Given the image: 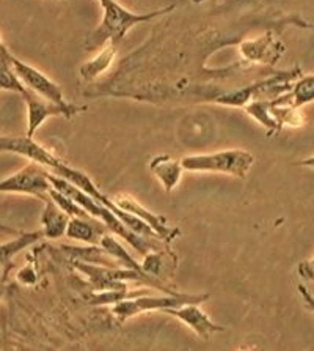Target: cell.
<instances>
[{"instance_id": "cell-1", "label": "cell", "mask_w": 314, "mask_h": 351, "mask_svg": "<svg viewBox=\"0 0 314 351\" xmlns=\"http://www.w3.org/2000/svg\"><path fill=\"white\" fill-rule=\"evenodd\" d=\"M99 3L103 7V19H101L98 27L87 36L83 45L85 49L90 52L99 51L110 41L118 45L127 35V32L134 29L135 25L150 23L159 16L172 13L176 8V5H170V7L153 10L148 13H135L125 8L116 0H99Z\"/></svg>"}, {"instance_id": "cell-2", "label": "cell", "mask_w": 314, "mask_h": 351, "mask_svg": "<svg viewBox=\"0 0 314 351\" xmlns=\"http://www.w3.org/2000/svg\"><path fill=\"white\" fill-rule=\"evenodd\" d=\"M187 172H217L246 178L254 164V156L246 150H223L209 155H192L181 159Z\"/></svg>"}, {"instance_id": "cell-3", "label": "cell", "mask_w": 314, "mask_h": 351, "mask_svg": "<svg viewBox=\"0 0 314 351\" xmlns=\"http://www.w3.org/2000/svg\"><path fill=\"white\" fill-rule=\"evenodd\" d=\"M209 295H161L154 296L143 295L134 298V300H127L123 302H118L112 307V313L116 317V320L126 322L129 318L138 315V313L153 312V311H167V309H178L181 306L185 304H201L205 302Z\"/></svg>"}, {"instance_id": "cell-4", "label": "cell", "mask_w": 314, "mask_h": 351, "mask_svg": "<svg viewBox=\"0 0 314 351\" xmlns=\"http://www.w3.org/2000/svg\"><path fill=\"white\" fill-rule=\"evenodd\" d=\"M51 172L38 162L30 161L19 172L0 182V194H25L46 202L49 199Z\"/></svg>"}, {"instance_id": "cell-5", "label": "cell", "mask_w": 314, "mask_h": 351, "mask_svg": "<svg viewBox=\"0 0 314 351\" xmlns=\"http://www.w3.org/2000/svg\"><path fill=\"white\" fill-rule=\"evenodd\" d=\"M23 98L25 101V106H27V137H30V139H34L35 132L40 130V126L52 117L63 115L66 119H73V117L87 109V106H77L69 103V101L66 104H55L52 101L38 97L30 90H25Z\"/></svg>"}, {"instance_id": "cell-6", "label": "cell", "mask_w": 314, "mask_h": 351, "mask_svg": "<svg viewBox=\"0 0 314 351\" xmlns=\"http://www.w3.org/2000/svg\"><path fill=\"white\" fill-rule=\"evenodd\" d=\"M12 63L16 74L21 79V82L24 84V87L34 92L38 97L44 98L47 101H52L55 104H66L68 101L63 97V90L60 85L52 81L49 76H46L44 73L36 70L35 66L29 65L23 60H19L18 57L12 54Z\"/></svg>"}, {"instance_id": "cell-7", "label": "cell", "mask_w": 314, "mask_h": 351, "mask_svg": "<svg viewBox=\"0 0 314 351\" xmlns=\"http://www.w3.org/2000/svg\"><path fill=\"white\" fill-rule=\"evenodd\" d=\"M114 202L120 206L121 210L129 213L132 216H135L137 219H140L142 222H145L148 227H151L153 230L157 233V237L163 239V241H172V239H174V237H178L181 233L176 227L168 226L167 217L146 210L145 206H142L135 199H132L131 195H126V194L118 195L115 197Z\"/></svg>"}, {"instance_id": "cell-8", "label": "cell", "mask_w": 314, "mask_h": 351, "mask_svg": "<svg viewBox=\"0 0 314 351\" xmlns=\"http://www.w3.org/2000/svg\"><path fill=\"white\" fill-rule=\"evenodd\" d=\"M163 313L178 318V320L187 324V326L194 329L203 340H209L212 334L225 331V328L212 322L211 318L200 309V304H185L178 307V309L163 311Z\"/></svg>"}, {"instance_id": "cell-9", "label": "cell", "mask_w": 314, "mask_h": 351, "mask_svg": "<svg viewBox=\"0 0 314 351\" xmlns=\"http://www.w3.org/2000/svg\"><path fill=\"white\" fill-rule=\"evenodd\" d=\"M241 52L248 60L274 63L283 56L285 46L278 40L272 38V35L267 34L253 41L242 43Z\"/></svg>"}, {"instance_id": "cell-10", "label": "cell", "mask_w": 314, "mask_h": 351, "mask_svg": "<svg viewBox=\"0 0 314 351\" xmlns=\"http://www.w3.org/2000/svg\"><path fill=\"white\" fill-rule=\"evenodd\" d=\"M109 233L107 227L98 219H82V217H71L66 228V237L71 239H79L90 244L99 246L101 238Z\"/></svg>"}, {"instance_id": "cell-11", "label": "cell", "mask_w": 314, "mask_h": 351, "mask_svg": "<svg viewBox=\"0 0 314 351\" xmlns=\"http://www.w3.org/2000/svg\"><path fill=\"white\" fill-rule=\"evenodd\" d=\"M150 170L156 175V178L162 183L165 193H172L183 177V164L178 159L170 158L168 155H159L150 162Z\"/></svg>"}, {"instance_id": "cell-12", "label": "cell", "mask_w": 314, "mask_h": 351, "mask_svg": "<svg viewBox=\"0 0 314 351\" xmlns=\"http://www.w3.org/2000/svg\"><path fill=\"white\" fill-rule=\"evenodd\" d=\"M69 219H71V217H69L62 208H58L55 202L49 197V199L44 202V210H42L41 215V224L44 238L57 239L66 235Z\"/></svg>"}, {"instance_id": "cell-13", "label": "cell", "mask_w": 314, "mask_h": 351, "mask_svg": "<svg viewBox=\"0 0 314 351\" xmlns=\"http://www.w3.org/2000/svg\"><path fill=\"white\" fill-rule=\"evenodd\" d=\"M116 46H118L116 43H112V41L107 43V45H104L103 47H101V49L98 51V54H96L92 60L83 63V65L81 66V70H79L83 81L92 82L96 77H99L101 74H104L109 70L116 57Z\"/></svg>"}, {"instance_id": "cell-14", "label": "cell", "mask_w": 314, "mask_h": 351, "mask_svg": "<svg viewBox=\"0 0 314 351\" xmlns=\"http://www.w3.org/2000/svg\"><path fill=\"white\" fill-rule=\"evenodd\" d=\"M42 238H44L42 230L29 232V233H21L18 238L12 239V241L0 244V268L7 267V265L12 263L13 257H16L19 252H23L24 249L31 246V244L38 243Z\"/></svg>"}, {"instance_id": "cell-15", "label": "cell", "mask_w": 314, "mask_h": 351, "mask_svg": "<svg viewBox=\"0 0 314 351\" xmlns=\"http://www.w3.org/2000/svg\"><path fill=\"white\" fill-rule=\"evenodd\" d=\"M65 254H68L73 260L83 263L101 265V267L120 268V265L114 258L109 257L99 246H88V247H73V246H62Z\"/></svg>"}, {"instance_id": "cell-16", "label": "cell", "mask_w": 314, "mask_h": 351, "mask_svg": "<svg viewBox=\"0 0 314 351\" xmlns=\"http://www.w3.org/2000/svg\"><path fill=\"white\" fill-rule=\"evenodd\" d=\"M99 247L103 249V251L107 254L109 257L114 258L121 268H127V269H134V271H140V273H145L142 265L138 263L137 260L132 257V255L127 252L126 249L121 246V244L116 241L114 237L109 235V233H105V235L101 238Z\"/></svg>"}, {"instance_id": "cell-17", "label": "cell", "mask_w": 314, "mask_h": 351, "mask_svg": "<svg viewBox=\"0 0 314 351\" xmlns=\"http://www.w3.org/2000/svg\"><path fill=\"white\" fill-rule=\"evenodd\" d=\"M151 295V290L138 289V290H114V291H90L85 295V300L93 306H107V304H118L127 300H134V298Z\"/></svg>"}, {"instance_id": "cell-18", "label": "cell", "mask_w": 314, "mask_h": 351, "mask_svg": "<svg viewBox=\"0 0 314 351\" xmlns=\"http://www.w3.org/2000/svg\"><path fill=\"white\" fill-rule=\"evenodd\" d=\"M246 112L263 125L265 130L269 131V136L276 134L281 130V125L276 121L272 114V106H270V99H253L252 103L244 106Z\"/></svg>"}, {"instance_id": "cell-19", "label": "cell", "mask_w": 314, "mask_h": 351, "mask_svg": "<svg viewBox=\"0 0 314 351\" xmlns=\"http://www.w3.org/2000/svg\"><path fill=\"white\" fill-rule=\"evenodd\" d=\"M0 90L19 93L21 97H23L25 90H27L14 71L12 63V52H10L7 47L0 49Z\"/></svg>"}, {"instance_id": "cell-20", "label": "cell", "mask_w": 314, "mask_h": 351, "mask_svg": "<svg viewBox=\"0 0 314 351\" xmlns=\"http://www.w3.org/2000/svg\"><path fill=\"white\" fill-rule=\"evenodd\" d=\"M314 101V74L310 76L299 77L296 84H292L289 92H287V103L291 108L300 109L308 103Z\"/></svg>"}, {"instance_id": "cell-21", "label": "cell", "mask_w": 314, "mask_h": 351, "mask_svg": "<svg viewBox=\"0 0 314 351\" xmlns=\"http://www.w3.org/2000/svg\"><path fill=\"white\" fill-rule=\"evenodd\" d=\"M49 197L55 202L58 208H62L63 211H65L69 217H82V219H94V217L90 216L88 213L85 211L81 205H77L76 202H74L73 199H69L68 195L58 193L57 189L52 188L49 191Z\"/></svg>"}, {"instance_id": "cell-22", "label": "cell", "mask_w": 314, "mask_h": 351, "mask_svg": "<svg viewBox=\"0 0 314 351\" xmlns=\"http://www.w3.org/2000/svg\"><path fill=\"white\" fill-rule=\"evenodd\" d=\"M297 273H299L302 279L311 280L314 284V257L305 260V262H300L299 267H297Z\"/></svg>"}, {"instance_id": "cell-23", "label": "cell", "mask_w": 314, "mask_h": 351, "mask_svg": "<svg viewBox=\"0 0 314 351\" xmlns=\"http://www.w3.org/2000/svg\"><path fill=\"white\" fill-rule=\"evenodd\" d=\"M16 139H18V137L0 136V153H3V152L13 153L14 147H16Z\"/></svg>"}, {"instance_id": "cell-24", "label": "cell", "mask_w": 314, "mask_h": 351, "mask_svg": "<svg viewBox=\"0 0 314 351\" xmlns=\"http://www.w3.org/2000/svg\"><path fill=\"white\" fill-rule=\"evenodd\" d=\"M299 291H300V295L303 298V301H305L308 309H310L314 313V296L308 293V290L303 285H299Z\"/></svg>"}, {"instance_id": "cell-25", "label": "cell", "mask_w": 314, "mask_h": 351, "mask_svg": "<svg viewBox=\"0 0 314 351\" xmlns=\"http://www.w3.org/2000/svg\"><path fill=\"white\" fill-rule=\"evenodd\" d=\"M296 166L299 167H308V169H314V156H310L306 159H302V161L296 162Z\"/></svg>"}, {"instance_id": "cell-26", "label": "cell", "mask_w": 314, "mask_h": 351, "mask_svg": "<svg viewBox=\"0 0 314 351\" xmlns=\"http://www.w3.org/2000/svg\"><path fill=\"white\" fill-rule=\"evenodd\" d=\"M3 293H5L3 287H2V285H0V300H2V296H3Z\"/></svg>"}, {"instance_id": "cell-27", "label": "cell", "mask_w": 314, "mask_h": 351, "mask_svg": "<svg viewBox=\"0 0 314 351\" xmlns=\"http://www.w3.org/2000/svg\"><path fill=\"white\" fill-rule=\"evenodd\" d=\"M3 47H7L3 45V40H2V36H0V49H3Z\"/></svg>"}, {"instance_id": "cell-28", "label": "cell", "mask_w": 314, "mask_h": 351, "mask_svg": "<svg viewBox=\"0 0 314 351\" xmlns=\"http://www.w3.org/2000/svg\"><path fill=\"white\" fill-rule=\"evenodd\" d=\"M195 3H201V2H205V0H194Z\"/></svg>"}, {"instance_id": "cell-29", "label": "cell", "mask_w": 314, "mask_h": 351, "mask_svg": "<svg viewBox=\"0 0 314 351\" xmlns=\"http://www.w3.org/2000/svg\"><path fill=\"white\" fill-rule=\"evenodd\" d=\"M246 351H247V350H246Z\"/></svg>"}]
</instances>
